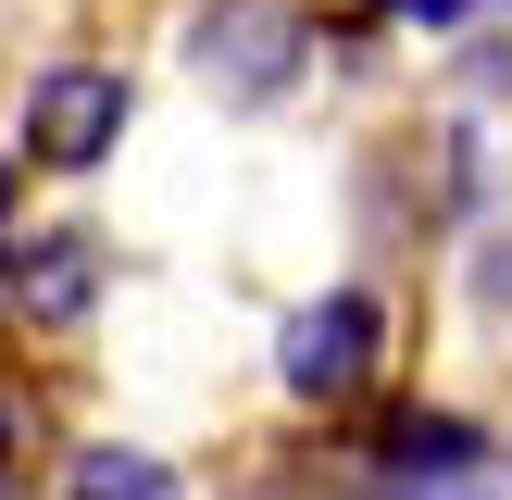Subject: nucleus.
<instances>
[{"label": "nucleus", "mask_w": 512, "mask_h": 500, "mask_svg": "<svg viewBox=\"0 0 512 500\" xmlns=\"http://www.w3.org/2000/svg\"><path fill=\"white\" fill-rule=\"evenodd\" d=\"M13 475H25V400H0V500H13Z\"/></svg>", "instance_id": "obj_8"}, {"label": "nucleus", "mask_w": 512, "mask_h": 500, "mask_svg": "<svg viewBox=\"0 0 512 500\" xmlns=\"http://www.w3.org/2000/svg\"><path fill=\"white\" fill-rule=\"evenodd\" d=\"M300 63H313V13H300V0H200V13H188V75L225 88L238 113L288 100Z\"/></svg>", "instance_id": "obj_1"}, {"label": "nucleus", "mask_w": 512, "mask_h": 500, "mask_svg": "<svg viewBox=\"0 0 512 500\" xmlns=\"http://www.w3.org/2000/svg\"><path fill=\"white\" fill-rule=\"evenodd\" d=\"M63 500H188V488H175V463H163V450H125V438H88V450L63 463Z\"/></svg>", "instance_id": "obj_5"}, {"label": "nucleus", "mask_w": 512, "mask_h": 500, "mask_svg": "<svg viewBox=\"0 0 512 500\" xmlns=\"http://www.w3.org/2000/svg\"><path fill=\"white\" fill-rule=\"evenodd\" d=\"M0 288H13L25 325H88V300H100V238H88V225H50V238H25L13 263H0Z\"/></svg>", "instance_id": "obj_4"}, {"label": "nucleus", "mask_w": 512, "mask_h": 500, "mask_svg": "<svg viewBox=\"0 0 512 500\" xmlns=\"http://www.w3.org/2000/svg\"><path fill=\"white\" fill-rule=\"evenodd\" d=\"M400 25H463V0H388Z\"/></svg>", "instance_id": "obj_9"}, {"label": "nucleus", "mask_w": 512, "mask_h": 500, "mask_svg": "<svg viewBox=\"0 0 512 500\" xmlns=\"http://www.w3.org/2000/svg\"><path fill=\"white\" fill-rule=\"evenodd\" d=\"M475 313H500V325H512V225L475 250Z\"/></svg>", "instance_id": "obj_6"}, {"label": "nucleus", "mask_w": 512, "mask_h": 500, "mask_svg": "<svg viewBox=\"0 0 512 500\" xmlns=\"http://www.w3.org/2000/svg\"><path fill=\"white\" fill-rule=\"evenodd\" d=\"M375 350H388V300L375 288H325V300H300V313L275 325V388L313 400V413H338V400L375 388Z\"/></svg>", "instance_id": "obj_2"}, {"label": "nucleus", "mask_w": 512, "mask_h": 500, "mask_svg": "<svg viewBox=\"0 0 512 500\" xmlns=\"http://www.w3.org/2000/svg\"><path fill=\"white\" fill-rule=\"evenodd\" d=\"M13 138H25V163H50V175L113 163V138H125V75L113 63H50L38 88H25Z\"/></svg>", "instance_id": "obj_3"}, {"label": "nucleus", "mask_w": 512, "mask_h": 500, "mask_svg": "<svg viewBox=\"0 0 512 500\" xmlns=\"http://www.w3.org/2000/svg\"><path fill=\"white\" fill-rule=\"evenodd\" d=\"M25 250V188H13V150H0V263Z\"/></svg>", "instance_id": "obj_7"}]
</instances>
